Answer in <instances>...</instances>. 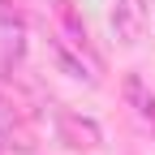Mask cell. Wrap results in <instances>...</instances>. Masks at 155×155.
Here are the masks:
<instances>
[{"label": "cell", "instance_id": "obj_1", "mask_svg": "<svg viewBox=\"0 0 155 155\" xmlns=\"http://www.w3.org/2000/svg\"><path fill=\"white\" fill-rule=\"evenodd\" d=\"M52 9H56V22H61V30L69 35V43H73L78 52H82V56H86V61H91L95 69H99V56L91 52V35H86V22L78 17L73 0H52Z\"/></svg>", "mask_w": 155, "mask_h": 155}, {"label": "cell", "instance_id": "obj_2", "mask_svg": "<svg viewBox=\"0 0 155 155\" xmlns=\"http://www.w3.org/2000/svg\"><path fill=\"white\" fill-rule=\"evenodd\" d=\"M56 125H61V138H65L69 147H99V125L86 121V116L56 112Z\"/></svg>", "mask_w": 155, "mask_h": 155}, {"label": "cell", "instance_id": "obj_3", "mask_svg": "<svg viewBox=\"0 0 155 155\" xmlns=\"http://www.w3.org/2000/svg\"><path fill=\"white\" fill-rule=\"evenodd\" d=\"M121 95H125V104L134 108V116H138L142 125H151V129H155V95L147 91V82H142L138 73H129V78H125Z\"/></svg>", "mask_w": 155, "mask_h": 155}, {"label": "cell", "instance_id": "obj_4", "mask_svg": "<svg viewBox=\"0 0 155 155\" xmlns=\"http://www.w3.org/2000/svg\"><path fill=\"white\" fill-rule=\"evenodd\" d=\"M52 56H56V65H61L69 78H86V82H95V69H91V65H82V61H78V56H73L65 43H56V39H52Z\"/></svg>", "mask_w": 155, "mask_h": 155}, {"label": "cell", "instance_id": "obj_5", "mask_svg": "<svg viewBox=\"0 0 155 155\" xmlns=\"http://www.w3.org/2000/svg\"><path fill=\"white\" fill-rule=\"evenodd\" d=\"M112 30H116L121 43H138V17H134L129 5H116V13H112Z\"/></svg>", "mask_w": 155, "mask_h": 155}, {"label": "cell", "instance_id": "obj_6", "mask_svg": "<svg viewBox=\"0 0 155 155\" xmlns=\"http://www.w3.org/2000/svg\"><path fill=\"white\" fill-rule=\"evenodd\" d=\"M17 129V116H13V108H9V99L0 95V134H13Z\"/></svg>", "mask_w": 155, "mask_h": 155}, {"label": "cell", "instance_id": "obj_7", "mask_svg": "<svg viewBox=\"0 0 155 155\" xmlns=\"http://www.w3.org/2000/svg\"><path fill=\"white\" fill-rule=\"evenodd\" d=\"M0 155H5V147H0Z\"/></svg>", "mask_w": 155, "mask_h": 155}]
</instances>
